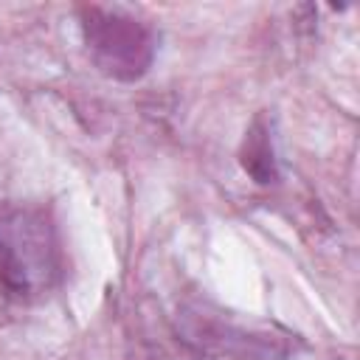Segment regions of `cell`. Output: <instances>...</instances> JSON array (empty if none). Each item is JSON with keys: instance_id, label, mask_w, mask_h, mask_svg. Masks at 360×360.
<instances>
[{"instance_id": "6da1fadb", "label": "cell", "mask_w": 360, "mask_h": 360, "mask_svg": "<svg viewBox=\"0 0 360 360\" xmlns=\"http://www.w3.org/2000/svg\"><path fill=\"white\" fill-rule=\"evenodd\" d=\"M65 273L53 217L42 205L8 202L0 208V284L20 301L48 295Z\"/></svg>"}, {"instance_id": "7a4b0ae2", "label": "cell", "mask_w": 360, "mask_h": 360, "mask_svg": "<svg viewBox=\"0 0 360 360\" xmlns=\"http://www.w3.org/2000/svg\"><path fill=\"white\" fill-rule=\"evenodd\" d=\"M79 25L87 56L104 76L138 82L152 68L158 53V31L152 22L124 8L82 6Z\"/></svg>"}, {"instance_id": "3957f363", "label": "cell", "mask_w": 360, "mask_h": 360, "mask_svg": "<svg viewBox=\"0 0 360 360\" xmlns=\"http://www.w3.org/2000/svg\"><path fill=\"white\" fill-rule=\"evenodd\" d=\"M242 169L262 186L278 183V163H276V149H273V132L264 115L253 118L250 129L245 132L242 152H239Z\"/></svg>"}]
</instances>
